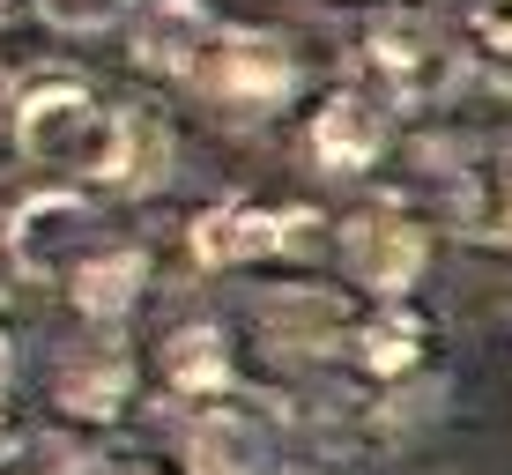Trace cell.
<instances>
[{
    "instance_id": "cell-1",
    "label": "cell",
    "mask_w": 512,
    "mask_h": 475,
    "mask_svg": "<svg viewBox=\"0 0 512 475\" xmlns=\"http://www.w3.org/2000/svg\"><path fill=\"white\" fill-rule=\"evenodd\" d=\"M112 149H119V112H104L97 90L67 75H45L23 90L15 112V156L30 171L52 179H112Z\"/></svg>"
},
{
    "instance_id": "cell-2",
    "label": "cell",
    "mask_w": 512,
    "mask_h": 475,
    "mask_svg": "<svg viewBox=\"0 0 512 475\" xmlns=\"http://www.w3.org/2000/svg\"><path fill=\"white\" fill-rule=\"evenodd\" d=\"M364 67H372V90L394 112H431V104H446L461 90V45L416 0L372 8V23H364Z\"/></svg>"
},
{
    "instance_id": "cell-3",
    "label": "cell",
    "mask_w": 512,
    "mask_h": 475,
    "mask_svg": "<svg viewBox=\"0 0 512 475\" xmlns=\"http://www.w3.org/2000/svg\"><path fill=\"white\" fill-rule=\"evenodd\" d=\"M334 253H342L349 283L372 290L386 305V297H409L423 283V268H431V231H423L401 201H372V208H349V216L334 223Z\"/></svg>"
},
{
    "instance_id": "cell-4",
    "label": "cell",
    "mask_w": 512,
    "mask_h": 475,
    "mask_svg": "<svg viewBox=\"0 0 512 475\" xmlns=\"http://www.w3.org/2000/svg\"><path fill=\"white\" fill-rule=\"evenodd\" d=\"M8 231H15V260H23L30 283H60V290L75 283V268L104 245L97 201H90V193H75V186L30 193V201L8 216Z\"/></svg>"
},
{
    "instance_id": "cell-5",
    "label": "cell",
    "mask_w": 512,
    "mask_h": 475,
    "mask_svg": "<svg viewBox=\"0 0 512 475\" xmlns=\"http://www.w3.org/2000/svg\"><path fill=\"white\" fill-rule=\"evenodd\" d=\"M394 149V104L364 82H334L305 119V156L327 179H364L379 156Z\"/></svg>"
},
{
    "instance_id": "cell-6",
    "label": "cell",
    "mask_w": 512,
    "mask_h": 475,
    "mask_svg": "<svg viewBox=\"0 0 512 475\" xmlns=\"http://www.w3.org/2000/svg\"><path fill=\"white\" fill-rule=\"evenodd\" d=\"M193 90L231 104V112H275V104L297 97V52L275 38V30H223L208 45Z\"/></svg>"
},
{
    "instance_id": "cell-7",
    "label": "cell",
    "mask_w": 512,
    "mask_h": 475,
    "mask_svg": "<svg viewBox=\"0 0 512 475\" xmlns=\"http://www.w3.org/2000/svg\"><path fill=\"white\" fill-rule=\"evenodd\" d=\"M446 223L468 245L512 253V142H475L446 164Z\"/></svg>"
},
{
    "instance_id": "cell-8",
    "label": "cell",
    "mask_w": 512,
    "mask_h": 475,
    "mask_svg": "<svg viewBox=\"0 0 512 475\" xmlns=\"http://www.w3.org/2000/svg\"><path fill=\"white\" fill-rule=\"evenodd\" d=\"M186 475H275V431L245 401H201L193 424L179 431Z\"/></svg>"
},
{
    "instance_id": "cell-9",
    "label": "cell",
    "mask_w": 512,
    "mask_h": 475,
    "mask_svg": "<svg viewBox=\"0 0 512 475\" xmlns=\"http://www.w3.org/2000/svg\"><path fill=\"white\" fill-rule=\"evenodd\" d=\"M349 305L334 290L320 283H290V290H268L260 297V312H253V334L275 349V357H342V342H349Z\"/></svg>"
},
{
    "instance_id": "cell-10",
    "label": "cell",
    "mask_w": 512,
    "mask_h": 475,
    "mask_svg": "<svg viewBox=\"0 0 512 475\" xmlns=\"http://www.w3.org/2000/svg\"><path fill=\"white\" fill-rule=\"evenodd\" d=\"M223 38V23L208 15V0H141L134 8V30H127V45H134V67L141 75H201V60H208V45Z\"/></svg>"
},
{
    "instance_id": "cell-11",
    "label": "cell",
    "mask_w": 512,
    "mask_h": 475,
    "mask_svg": "<svg viewBox=\"0 0 512 475\" xmlns=\"http://www.w3.org/2000/svg\"><path fill=\"white\" fill-rule=\"evenodd\" d=\"M342 357H349V372L372 379V386H409L423 372V357H431V327H423V312L409 297H386V305H372L349 327Z\"/></svg>"
},
{
    "instance_id": "cell-12",
    "label": "cell",
    "mask_w": 512,
    "mask_h": 475,
    "mask_svg": "<svg viewBox=\"0 0 512 475\" xmlns=\"http://www.w3.org/2000/svg\"><path fill=\"white\" fill-rule=\"evenodd\" d=\"M193 268L208 275H231V268H253V260H275L282 253V208H253V201H216L193 216Z\"/></svg>"
},
{
    "instance_id": "cell-13",
    "label": "cell",
    "mask_w": 512,
    "mask_h": 475,
    "mask_svg": "<svg viewBox=\"0 0 512 475\" xmlns=\"http://www.w3.org/2000/svg\"><path fill=\"white\" fill-rule=\"evenodd\" d=\"M156 357H164V386H171V394H186L193 409H201V401H223V394H231V379H238L223 320H186V327H171Z\"/></svg>"
},
{
    "instance_id": "cell-14",
    "label": "cell",
    "mask_w": 512,
    "mask_h": 475,
    "mask_svg": "<svg viewBox=\"0 0 512 475\" xmlns=\"http://www.w3.org/2000/svg\"><path fill=\"white\" fill-rule=\"evenodd\" d=\"M141 290H149V253L141 245H97L75 268V283H67V305L90 327H119L141 305Z\"/></svg>"
},
{
    "instance_id": "cell-15",
    "label": "cell",
    "mask_w": 512,
    "mask_h": 475,
    "mask_svg": "<svg viewBox=\"0 0 512 475\" xmlns=\"http://www.w3.org/2000/svg\"><path fill=\"white\" fill-rule=\"evenodd\" d=\"M52 401H60V416H75V424H119V409L134 401V357L104 342V349H90V357L60 364Z\"/></svg>"
},
{
    "instance_id": "cell-16",
    "label": "cell",
    "mask_w": 512,
    "mask_h": 475,
    "mask_svg": "<svg viewBox=\"0 0 512 475\" xmlns=\"http://www.w3.org/2000/svg\"><path fill=\"white\" fill-rule=\"evenodd\" d=\"M171 164H179V142H171V119L156 104H119V149H112V186L119 193H164Z\"/></svg>"
},
{
    "instance_id": "cell-17",
    "label": "cell",
    "mask_w": 512,
    "mask_h": 475,
    "mask_svg": "<svg viewBox=\"0 0 512 475\" xmlns=\"http://www.w3.org/2000/svg\"><path fill=\"white\" fill-rule=\"evenodd\" d=\"M461 30L498 75H512V0H461Z\"/></svg>"
},
{
    "instance_id": "cell-18",
    "label": "cell",
    "mask_w": 512,
    "mask_h": 475,
    "mask_svg": "<svg viewBox=\"0 0 512 475\" xmlns=\"http://www.w3.org/2000/svg\"><path fill=\"white\" fill-rule=\"evenodd\" d=\"M38 15H45L52 30H67V38H97V30L127 23L134 0H38Z\"/></svg>"
},
{
    "instance_id": "cell-19",
    "label": "cell",
    "mask_w": 512,
    "mask_h": 475,
    "mask_svg": "<svg viewBox=\"0 0 512 475\" xmlns=\"http://www.w3.org/2000/svg\"><path fill=\"white\" fill-rule=\"evenodd\" d=\"M15 112H23V90H15V67L0 60V149H15Z\"/></svg>"
},
{
    "instance_id": "cell-20",
    "label": "cell",
    "mask_w": 512,
    "mask_h": 475,
    "mask_svg": "<svg viewBox=\"0 0 512 475\" xmlns=\"http://www.w3.org/2000/svg\"><path fill=\"white\" fill-rule=\"evenodd\" d=\"M15 283H23V260H15V231H8V216H0V297Z\"/></svg>"
},
{
    "instance_id": "cell-21",
    "label": "cell",
    "mask_w": 512,
    "mask_h": 475,
    "mask_svg": "<svg viewBox=\"0 0 512 475\" xmlns=\"http://www.w3.org/2000/svg\"><path fill=\"white\" fill-rule=\"evenodd\" d=\"M15 453H23V446H15L8 424H0V475H23V468H15Z\"/></svg>"
},
{
    "instance_id": "cell-22",
    "label": "cell",
    "mask_w": 512,
    "mask_h": 475,
    "mask_svg": "<svg viewBox=\"0 0 512 475\" xmlns=\"http://www.w3.org/2000/svg\"><path fill=\"white\" fill-rule=\"evenodd\" d=\"M0 394H8V342H0Z\"/></svg>"
},
{
    "instance_id": "cell-23",
    "label": "cell",
    "mask_w": 512,
    "mask_h": 475,
    "mask_svg": "<svg viewBox=\"0 0 512 475\" xmlns=\"http://www.w3.org/2000/svg\"><path fill=\"white\" fill-rule=\"evenodd\" d=\"M8 8H15V0H0V15H8Z\"/></svg>"
}]
</instances>
